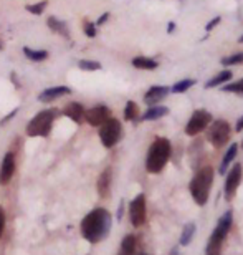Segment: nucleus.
I'll use <instances>...</instances> for the list:
<instances>
[{
	"mask_svg": "<svg viewBox=\"0 0 243 255\" xmlns=\"http://www.w3.org/2000/svg\"><path fill=\"white\" fill-rule=\"evenodd\" d=\"M111 224H113V219H111V214L106 209H93L81 221V236L89 244H98L108 237L111 231Z\"/></svg>",
	"mask_w": 243,
	"mask_h": 255,
	"instance_id": "nucleus-1",
	"label": "nucleus"
},
{
	"mask_svg": "<svg viewBox=\"0 0 243 255\" xmlns=\"http://www.w3.org/2000/svg\"><path fill=\"white\" fill-rule=\"evenodd\" d=\"M170 152V141L165 139V137H156L148 151V157H146V169H148V172L159 174L165 167L167 162H169Z\"/></svg>",
	"mask_w": 243,
	"mask_h": 255,
	"instance_id": "nucleus-2",
	"label": "nucleus"
},
{
	"mask_svg": "<svg viewBox=\"0 0 243 255\" xmlns=\"http://www.w3.org/2000/svg\"><path fill=\"white\" fill-rule=\"evenodd\" d=\"M212 184H214V169L212 166H204L197 171V174L192 177L189 189L194 201L199 204V206H205L207 201H209L210 196V189Z\"/></svg>",
	"mask_w": 243,
	"mask_h": 255,
	"instance_id": "nucleus-3",
	"label": "nucleus"
},
{
	"mask_svg": "<svg viewBox=\"0 0 243 255\" xmlns=\"http://www.w3.org/2000/svg\"><path fill=\"white\" fill-rule=\"evenodd\" d=\"M57 116V110H45L37 113V116L27 125V134L32 137L37 136H48L52 131V125Z\"/></svg>",
	"mask_w": 243,
	"mask_h": 255,
	"instance_id": "nucleus-4",
	"label": "nucleus"
},
{
	"mask_svg": "<svg viewBox=\"0 0 243 255\" xmlns=\"http://www.w3.org/2000/svg\"><path fill=\"white\" fill-rule=\"evenodd\" d=\"M121 136H123V126L116 118L106 120L103 125L99 126V139L103 142L104 147H114L119 142Z\"/></svg>",
	"mask_w": 243,
	"mask_h": 255,
	"instance_id": "nucleus-5",
	"label": "nucleus"
},
{
	"mask_svg": "<svg viewBox=\"0 0 243 255\" xmlns=\"http://www.w3.org/2000/svg\"><path fill=\"white\" fill-rule=\"evenodd\" d=\"M230 125L227 123L225 120H217L212 121L209 125V129H207V137H209L210 144L214 147H224L230 139Z\"/></svg>",
	"mask_w": 243,
	"mask_h": 255,
	"instance_id": "nucleus-6",
	"label": "nucleus"
},
{
	"mask_svg": "<svg viewBox=\"0 0 243 255\" xmlns=\"http://www.w3.org/2000/svg\"><path fill=\"white\" fill-rule=\"evenodd\" d=\"M212 123V115L207 110H195L194 115L190 116L189 123L185 126V134L187 136H195L199 132L205 131L209 125Z\"/></svg>",
	"mask_w": 243,
	"mask_h": 255,
	"instance_id": "nucleus-7",
	"label": "nucleus"
},
{
	"mask_svg": "<svg viewBox=\"0 0 243 255\" xmlns=\"http://www.w3.org/2000/svg\"><path fill=\"white\" fill-rule=\"evenodd\" d=\"M129 217L134 227H141L146 222V197L144 194L136 196L129 204Z\"/></svg>",
	"mask_w": 243,
	"mask_h": 255,
	"instance_id": "nucleus-8",
	"label": "nucleus"
},
{
	"mask_svg": "<svg viewBox=\"0 0 243 255\" xmlns=\"http://www.w3.org/2000/svg\"><path fill=\"white\" fill-rule=\"evenodd\" d=\"M242 176H243V167L242 164H234L232 166V169L229 171V174H227V181H225V199L227 201H232L235 196L237 189H239L240 182H242Z\"/></svg>",
	"mask_w": 243,
	"mask_h": 255,
	"instance_id": "nucleus-9",
	"label": "nucleus"
},
{
	"mask_svg": "<svg viewBox=\"0 0 243 255\" xmlns=\"http://www.w3.org/2000/svg\"><path fill=\"white\" fill-rule=\"evenodd\" d=\"M229 232L222 231V229L215 227V231L212 232V236L207 242V247H205V255H220L222 254V247H224V242Z\"/></svg>",
	"mask_w": 243,
	"mask_h": 255,
	"instance_id": "nucleus-10",
	"label": "nucleus"
},
{
	"mask_svg": "<svg viewBox=\"0 0 243 255\" xmlns=\"http://www.w3.org/2000/svg\"><path fill=\"white\" fill-rule=\"evenodd\" d=\"M111 118V110L108 106H94L88 111H84V120L88 121L91 126H101L106 120Z\"/></svg>",
	"mask_w": 243,
	"mask_h": 255,
	"instance_id": "nucleus-11",
	"label": "nucleus"
},
{
	"mask_svg": "<svg viewBox=\"0 0 243 255\" xmlns=\"http://www.w3.org/2000/svg\"><path fill=\"white\" fill-rule=\"evenodd\" d=\"M13 172H15V156L13 152H7L2 161V166H0V184L2 186L8 184Z\"/></svg>",
	"mask_w": 243,
	"mask_h": 255,
	"instance_id": "nucleus-12",
	"label": "nucleus"
},
{
	"mask_svg": "<svg viewBox=\"0 0 243 255\" xmlns=\"http://www.w3.org/2000/svg\"><path fill=\"white\" fill-rule=\"evenodd\" d=\"M111 182H113V169L111 167H106V169L101 172L99 179H98V192L99 197H108L109 191H111Z\"/></svg>",
	"mask_w": 243,
	"mask_h": 255,
	"instance_id": "nucleus-13",
	"label": "nucleus"
},
{
	"mask_svg": "<svg viewBox=\"0 0 243 255\" xmlns=\"http://www.w3.org/2000/svg\"><path fill=\"white\" fill-rule=\"evenodd\" d=\"M70 93H72V90H70L68 86H53V88H47V90L43 91V93H40L38 100L45 101V103H48V101L62 98V96L70 95Z\"/></svg>",
	"mask_w": 243,
	"mask_h": 255,
	"instance_id": "nucleus-14",
	"label": "nucleus"
},
{
	"mask_svg": "<svg viewBox=\"0 0 243 255\" xmlns=\"http://www.w3.org/2000/svg\"><path fill=\"white\" fill-rule=\"evenodd\" d=\"M169 93H170L169 86H161V85L151 86V88L148 90V93L144 95V101H146V103H149V105H153V103H156V101L165 98Z\"/></svg>",
	"mask_w": 243,
	"mask_h": 255,
	"instance_id": "nucleus-15",
	"label": "nucleus"
},
{
	"mask_svg": "<svg viewBox=\"0 0 243 255\" xmlns=\"http://www.w3.org/2000/svg\"><path fill=\"white\" fill-rule=\"evenodd\" d=\"M63 113H65V116L72 118L75 123H81V121L84 120V108L80 103H75V101L65 106Z\"/></svg>",
	"mask_w": 243,
	"mask_h": 255,
	"instance_id": "nucleus-16",
	"label": "nucleus"
},
{
	"mask_svg": "<svg viewBox=\"0 0 243 255\" xmlns=\"http://www.w3.org/2000/svg\"><path fill=\"white\" fill-rule=\"evenodd\" d=\"M237 152H239V144H237V142H234V144L229 146V149H227L224 159H222V162H220V167H219L220 174H225L227 169H229V166L232 164V162H234Z\"/></svg>",
	"mask_w": 243,
	"mask_h": 255,
	"instance_id": "nucleus-17",
	"label": "nucleus"
},
{
	"mask_svg": "<svg viewBox=\"0 0 243 255\" xmlns=\"http://www.w3.org/2000/svg\"><path fill=\"white\" fill-rule=\"evenodd\" d=\"M167 113H169V108H167V106H153V108H149L143 116H141V120L154 121V120L162 118V116H165Z\"/></svg>",
	"mask_w": 243,
	"mask_h": 255,
	"instance_id": "nucleus-18",
	"label": "nucleus"
},
{
	"mask_svg": "<svg viewBox=\"0 0 243 255\" xmlns=\"http://www.w3.org/2000/svg\"><path fill=\"white\" fill-rule=\"evenodd\" d=\"M232 71L230 70H224V71H220L219 75H215L214 78L209 80L205 83V88H215V86H220V85H225L227 81H230L232 80Z\"/></svg>",
	"mask_w": 243,
	"mask_h": 255,
	"instance_id": "nucleus-19",
	"label": "nucleus"
},
{
	"mask_svg": "<svg viewBox=\"0 0 243 255\" xmlns=\"http://www.w3.org/2000/svg\"><path fill=\"white\" fill-rule=\"evenodd\" d=\"M136 237L134 236H126L121 242V249L118 255H134L136 252Z\"/></svg>",
	"mask_w": 243,
	"mask_h": 255,
	"instance_id": "nucleus-20",
	"label": "nucleus"
},
{
	"mask_svg": "<svg viewBox=\"0 0 243 255\" xmlns=\"http://www.w3.org/2000/svg\"><path fill=\"white\" fill-rule=\"evenodd\" d=\"M158 62L153 58H148V57H136L133 58V66L134 68H139V70H156L158 68Z\"/></svg>",
	"mask_w": 243,
	"mask_h": 255,
	"instance_id": "nucleus-21",
	"label": "nucleus"
},
{
	"mask_svg": "<svg viewBox=\"0 0 243 255\" xmlns=\"http://www.w3.org/2000/svg\"><path fill=\"white\" fill-rule=\"evenodd\" d=\"M194 236H195V224L194 222L185 224L184 229H182V234H180V246H189L190 241L194 239Z\"/></svg>",
	"mask_w": 243,
	"mask_h": 255,
	"instance_id": "nucleus-22",
	"label": "nucleus"
},
{
	"mask_svg": "<svg viewBox=\"0 0 243 255\" xmlns=\"http://www.w3.org/2000/svg\"><path fill=\"white\" fill-rule=\"evenodd\" d=\"M47 23H48V27L53 30V32L63 35V37H68V35H70L67 25H65V22H62V20H58V18H55V17H50L47 20Z\"/></svg>",
	"mask_w": 243,
	"mask_h": 255,
	"instance_id": "nucleus-23",
	"label": "nucleus"
},
{
	"mask_svg": "<svg viewBox=\"0 0 243 255\" xmlns=\"http://www.w3.org/2000/svg\"><path fill=\"white\" fill-rule=\"evenodd\" d=\"M197 83L195 80H192V78H185V80H180V81H177V83L172 86L170 91L172 93H175V95H179V93H185L187 90L192 88Z\"/></svg>",
	"mask_w": 243,
	"mask_h": 255,
	"instance_id": "nucleus-24",
	"label": "nucleus"
},
{
	"mask_svg": "<svg viewBox=\"0 0 243 255\" xmlns=\"http://www.w3.org/2000/svg\"><path fill=\"white\" fill-rule=\"evenodd\" d=\"M23 53L25 57L30 58L32 62H42V60H45L48 57V53L45 52V50H33V48H23Z\"/></svg>",
	"mask_w": 243,
	"mask_h": 255,
	"instance_id": "nucleus-25",
	"label": "nucleus"
},
{
	"mask_svg": "<svg viewBox=\"0 0 243 255\" xmlns=\"http://www.w3.org/2000/svg\"><path fill=\"white\" fill-rule=\"evenodd\" d=\"M124 118L128 121H136L139 118V108L134 101H128L124 108Z\"/></svg>",
	"mask_w": 243,
	"mask_h": 255,
	"instance_id": "nucleus-26",
	"label": "nucleus"
},
{
	"mask_svg": "<svg viewBox=\"0 0 243 255\" xmlns=\"http://www.w3.org/2000/svg\"><path fill=\"white\" fill-rule=\"evenodd\" d=\"M242 63H243V52L222 58V65L224 66H234V65H242Z\"/></svg>",
	"mask_w": 243,
	"mask_h": 255,
	"instance_id": "nucleus-27",
	"label": "nucleus"
},
{
	"mask_svg": "<svg viewBox=\"0 0 243 255\" xmlns=\"http://www.w3.org/2000/svg\"><path fill=\"white\" fill-rule=\"evenodd\" d=\"M78 66L81 70H84V71H94V70L101 68V63L94 62V60H81V62L78 63Z\"/></svg>",
	"mask_w": 243,
	"mask_h": 255,
	"instance_id": "nucleus-28",
	"label": "nucleus"
},
{
	"mask_svg": "<svg viewBox=\"0 0 243 255\" xmlns=\"http://www.w3.org/2000/svg\"><path fill=\"white\" fill-rule=\"evenodd\" d=\"M222 90L227 91V93H240V95H243V78L239 80V81H235V83L225 85Z\"/></svg>",
	"mask_w": 243,
	"mask_h": 255,
	"instance_id": "nucleus-29",
	"label": "nucleus"
},
{
	"mask_svg": "<svg viewBox=\"0 0 243 255\" xmlns=\"http://www.w3.org/2000/svg\"><path fill=\"white\" fill-rule=\"evenodd\" d=\"M45 7H47V2H40V3H35V5H28L27 10L33 15H40L45 10Z\"/></svg>",
	"mask_w": 243,
	"mask_h": 255,
	"instance_id": "nucleus-30",
	"label": "nucleus"
},
{
	"mask_svg": "<svg viewBox=\"0 0 243 255\" xmlns=\"http://www.w3.org/2000/svg\"><path fill=\"white\" fill-rule=\"evenodd\" d=\"M84 32L88 37H96V27H94V23H91V22H84Z\"/></svg>",
	"mask_w": 243,
	"mask_h": 255,
	"instance_id": "nucleus-31",
	"label": "nucleus"
},
{
	"mask_svg": "<svg viewBox=\"0 0 243 255\" xmlns=\"http://www.w3.org/2000/svg\"><path fill=\"white\" fill-rule=\"evenodd\" d=\"M220 22H222V18H220V17H215L214 20H210V23H207V25H205V30H207V32H212V30H214Z\"/></svg>",
	"mask_w": 243,
	"mask_h": 255,
	"instance_id": "nucleus-32",
	"label": "nucleus"
},
{
	"mask_svg": "<svg viewBox=\"0 0 243 255\" xmlns=\"http://www.w3.org/2000/svg\"><path fill=\"white\" fill-rule=\"evenodd\" d=\"M3 229H5V212H3V209L0 207V237H2V234H3Z\"/></svg>",
	"mask_w": 243,
	"mask_h": 255,
	"instance_id": "nucleus-33",
	"label": "nucleus"
},
{
	"mask_svg": "<svg viewBox=\"0 0 243 255\" xmlns=\"http://www.w3.org/2000/svg\"><path fill=\"white\" fill-rule=\"evenodd\" d=\"M235 131H237V132H242V131H243V116H242V118H239V121H237Z\"/></svg>",
	"mask_w": 243,
	"mask_h": 255,
	"instance_id": "nucleus-34",
	"label": "nucleus"
},
{
	"mask_svg": "<svg viewBox=\"0 0 243 255\" xmlns=\"http://www.w3.org/2000/svg\"><path fill=\"white\" fill-rule=\"evenodd\" d=\"M108 18H109V13H103V15H101V17L98 18V22H96V23H98V25H103Z\"/></svg>",
	"mask_w": 243,
	"mask_h": 255,
	"instance_id": "nucleus-35",
	"label": "nucleus"
},
{
	"mask_svg": "<svg viewBox=\"0 0 243 255\" xmlns=\"http://www.w3.org/2000/svg\"><path fill=\"white\" fill-rule=\"evenodd\" d=\"M239 42H240V43H243V37H240V38H239Z\"/></svg>",
	"mask_w": 243,
	"mask_h": 255,
	"instance_id": "nucleus-36",
	"label": "nucleus"
},
{
	"mask_svg": "<svg viewBox=\"0 0 243 255\" xmlns=\"http://www.w3.org/2000/svg\"><path fill=\"white\" fill-rule=\"evenodd\" d=\"M139 255H149V254H139Z\"/></svg>",
	"mask_w": 243,
	"mask_h": 255,
	"instance_id": "nucleus-37",
	"label": "nucleus"
},
{
	"mask_svg": "<svg viewBox=\"0 0 243 255\" xmlns=\"http://www.w3.org/2000/svg\"><path fill=\"white\" fill-rule=\"evenodd\" d=\"M242 147H243V141H242Z\"/></svg>",
	"mask_w": 243,
	"mask_h": 255,
	"instance_id": "nucleus-38",
	"label": "nucleus"
}]
</instances>
